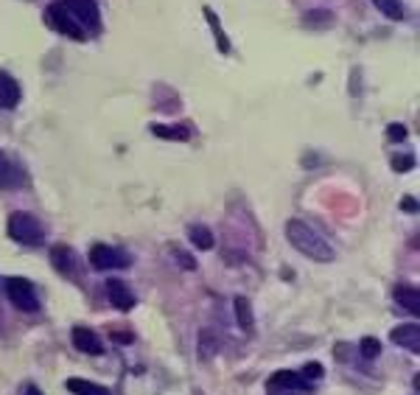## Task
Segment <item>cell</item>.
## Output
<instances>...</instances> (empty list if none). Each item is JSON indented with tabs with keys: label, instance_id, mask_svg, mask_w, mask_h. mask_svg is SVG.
Wrapping results in <instances>:
<instances>
[{
	"label": "cell",
	"instance_id": "cell-1",
	"mask_svg": "<svg viewBox=\"0 0 420 395\" xmlns=\"http://www.w3.org/2000/svg\"><path fill=\"white\" fill-rule=\"evenodd\" d=\"M286 238H289V244L297 250V253H303L306 258L311 261H319V264H328V261H334V247L328 244V241L306 222H300V219H289L286 222Z\"/></svg>",
	"mask_w": 420,
	"mask_h": 395
},
{
	"label": "cell",
	"instance_id": "cell-2",
	"mask_svg": "<svg viewBox=\"0 0 420 395\" xmlns=\"http://www.w3.org/2000/svg\"><path fill=\"white\" fill-rule=\"evenodd\" d=\"M6 230H9V235L14 241H20V244H25V247H40L42 238H45L40 219L31 216V214H25V210H17V214L9 216Z\"/></svg>",
	"mask_w": 420,
	"mask_h": 395
},
{
	"label": "cell",
	"instance_id": "cell-3",
	"mask_svg": "<svg viewBox=\"0 0 420 395\" xmlns=\"http://www.w3.org/2000/svg\"><path fill=\"white\" fill-rule=\"evenodd\" d=\"M45 20H48V25L53 28V31L65 34V37H70V40H76V42L84 40V28L68 14V9H65L62 3H51L48 12H45Z\"/></svg>",
	"mask_w": 420,
	"mask_h": 395
},
{
	"label": "cell",
	"instance_id": "cell-4",
	"mask_svg": "<svg viewBox=\"0 0 420 395\" xmlns=\"http://www.w3.org/2000/svg\"><path fill=\"white\" fill-rule=\"evenodd\" d=\"M65 9H68V14L81 25V28H99V23H101V12H99V3L96 0H59Z\"/></svg>",
	"mask_w": 420,
	"mask_h": 395
},
{
	"label": "cell",
	"instance_id": "cell-5",
	"mask_svg": "<svg viewBox=\"0 0 420 395\" xmlns=\"http://www.w3.org/2000/svg\"><path fill=\"white\" fill-rule=\"evenodd\" d=\"M6 294H9V300L14 303L20 311H37L40 309L37 292H34V286L28 283L25 278H9L6 281Z\"/></svg>",
	"mask_w": 420,
	"mask_h": 395
},
{
	"label": "cell",
	"instance_id": "cell-6",
	"mask_svg": "<svg viewBox=\"0 0 420 395\" xmlns=\"http://www.w3.org/2000/svg\"><path fill=\"white\" fill-rule=\"evenodd\" d=\"M266 390L272 392V395H294V392H306V390H309V381L300 376V373L278 370L272 379H269Z\"/></svg>",
	"mask_w": 420,
	"mask_h": 395
},
{
	"label": "cell",
	"instance_id": "cell-7",
	"mask_svg": "<svg viewBox=\"0 0 420 395\" xmlns=\"http://www.w3.org/2000/svg\"><path fill=\"white\" fill-rule=\"evenodd\" d=\"M90 264H93V269H124L129 266V258L124 253H118L107 244H96L93 250H90Z\"/></svg>",
	"mask_w": 420,
	"mask_h": 395
},
{
	"label": "cell",
	"instance_id": "cell-8",
	"mask_svg": "<svg viewBox=\"0 0 420 395\" xmlns=\"http://www.w3.org/2000/svg\"><path fill=\"white\" fill-rule=\"evenodd\" d=\"M389 340L401 348H406V351H412V353H420V325L417 322L398 325V328H393V333H389Z\"/></svg>",
	"mask_w": 420,
	"mask_h": 395
},
{
	"label": "cell",
	"instance_id": "cell-9",
	"mask_svg": "<svg viewBox=\"0 0 420 395\" xmlns=\"http://www.w3.org/2000/svg\"><path fill=\"white\" fill-rule=\"evenodd\" d=\"M107 294H109V303H112L115 309H121V311L135 309V294L129 292V286H127L124 281L109 278V281H107Z\"/></svg>",
	"mask_w": 420,
	"mask_h": 395
},
{
	"label": "cell",
	"instance_id": "cell-10",
	"mask_svg": "<svg viewBox=\"0 0 420 395\" xmlns=\"http://www.w3.org/2000/svg\"><path fill=\"white\" fill-rule=\"evenodd\" d=\"M51 261H53V269L59 272V275L76 278V255H73L70 247H65V244L51 247Z\"/></svg>",
	"mask_w": 420,
	"mask_h": 395
},
{
	"label": "cell",
	"instance_id": "cell-11",
	"mask_svg": "<svg viewBox=\"0 0 420 395\" xmlns=\"http://www.w3.org/2000/svg\"><path fill=\"white\" fill-rule=\"evenodd\" d=\"M73 345H76V351H81V353H90V356H99L101 351H104V345H101V340H99V333L96 331H90V328H73Z\"/></svg>",
	"mask_w": 420,
	"mask_h": 395
},
{
	"label": "cell",
	"instance_id": "cell-12",
	"mask_svg": "<svg viewBox=\"0 0 420 395\" xmlns=\"http://www.w3.org/2000/svg\"><path fill=\"white\" fill-rule=\"evenodd\" d=\"M17 104H20V84L14 81V76L0 71V110H14Z\"/></svg>",
	"mask_w": 420,
	"mask_h": 395
},
{
	"label": "cell",
	"instance_id": "cell-13",
	"mask_svg": "<svg viewBox=\"0 0 420 395\" xmlns=\"http://www.w3.org/2000/svg\"><path fill=\"white\" fill-rule=\"evenodd\" d=\"M23 186V171L0 151V188H20Z\"/></svg>",
	"mask_w": 420,
	"mask_h": 395
},
{
	"label": "cell",
	"instance_id": "cell-14",
	"mask_svg": "<svg viewBox=\"0 0 420 395\" xmlns=\"http://www.w3.org/2000/svg\"><path fill=\"white\" fill-rule=\"evenodd\" d=\"M395 300L401 303V306L409 311V314H420V292L415 289V286H406V283H401L398 289H395Z\"/></svg>",
	"mask_w": 420,
	"mask_h": 395
},
{
	"label": "cell",
	"instance_id": "cell-15",
	"mask_svg": "<svg viewBox=\"0 0 420 395\" xmlns=\"http://www.w3.org/2000/svg\"><path fill=\"white\" fill-rule=\"evenodd\" d=\"M233 306H235V322H238V328L252 331V328H255V317H252V306H250V300L238 294Z\"/></svg>",
	"mask_w": 420,
	"mask_h": 395
},
{
	"label": "cell",
	"instance_id": "cell-16",
	"mask_svg": "<svg viewBox=\"0 0 420 395\" xmlns=\"http://www.w3.org/2000/svg\"><path fill=\"white\" fill-rule=\"evenodd\" d=\"M73 395H109V390L107 387H101V384H93V381H84V379H68V384H65Z\"/></svg>",
	"mask_w": 420,
	"mask_h": 395
},
{
	"label": "cell",
	"instance_id": "cell-17",
	"mask_svg": "<svg viewBox=\"0 0 420 395\" xmlns=\"http://www.w3.org/2000/svg\"><path fill=\"white\" fill-rule=\"evenodd\" d=\"M188 238H191V244L199 247V250H213V233H210L205 225H191Z\"/></svg>",
	"mask_w": 420,
	"mask_h": 395
},
{
	"label": "cell",
	"instance_id": "cell-18",
	"mask_svg": "<svg viewBox=\"0 0 420 395\" xmlns=\"http://www.w3.org/2000/svg\"><path fill=\"white\" fill-rule=\"evenodd\" d=\"M219 351H222V342L216 340V333L213 331H202L199 333V356L202 359H213Z\"/></svg>",
	"mask_w": 420,
	"mask_h": 395
},
{
	"label": "cell",
	"instance_id": "cell-19",
	"mask_svg": "<svg viewBox=\"0 0 420 395\" xmlns=\"http://www.w3.org/2000/svg\"><path fill=\"white\" fill-rule=\"evenodd\" d=\"M152 132L163 140H188L191 138V129L188 127H166V124H155Z\"/></svg>",
	"mask_w": 420,
	"mask_h": 395
},
{
	"label": "cell",
	"instance_id": "cell-20",
	"mask_svg": "<svg viewBox=\"0 0 420 395\" xmlns=\"http://www.w3.org/2000/svg\"><path fill=\"white\" fill-rule=\"evenodd\" d=\"M205 17H207V23H210V28H213V34H216V45H219V51L222 53H230V40H227V34H224V28L219 25V20H216V14H213V9H205Z\"/></svg>",
	"mask_w": 420,
	"mask_h": 395
},
{
	"label": "cell",
	"instance_id": "cell-21",
	"mask_svg": "<svg viewBox=\"0 0 420 395\" xmlns=\"http://www.w3.org/2000/svg\"><path fill=\"white\" fill-rule=\"evenodd\" d=\"M373 6H378V12L386 14L389 20H404V3L401 0H373Z\"/></svg>",
	"mask_w": 420,
	"mask_h": 395
},
{
	"label": "cell",
	"instance_id": "cell-22",
	"mask_svg": "<svg viewBox=\"0 0 420 395\" xmlns=\"http://www.w3.org/2000/svg\"><path fill=\"white\" fill-rule=\"evenodd\" d=\"M358 353H362L365 359H376L381 353V342L376 337H365L362 342H358Z\"/></svg>",
	"mask_w": 420,
	"mask_h": 395
},
{
	"label": "cell",
	"instance_id": "cell-23",
	"mask_svg": "<svg viewBox=\"0 0 420 395\" xmlns=\"http://www.w3.org/2000/svg\"><path fill=\"white\" fill-rule=\"evenodd\" d=\"M303 379H306V381H311V379H314V381L322 379V364H319V361H309L306 368H303Z\"/></svg>",
	"mask_w": 420,
	"mask_h": 395
},
{
	"label": "cell",
	"instance_id": "cell-24",
	"mask_svg": "<svg viewBox=\"0 0 420 395\" xmlns=\"http://www.w3.org/2000/svg\"><path fill=\"white\" fill-rule=\"evenodd\" d=\"M412 166H415V157H409V155H404V157H401V155H395V157H393V168H395V171H401V174H404V171H409Z\"/></svg>",
	"mask_w": 420,
	"mask_h": 395
},
{
	"label": "cell",
	"instance_id": "cell-25",
	"mask_svg": "<svg viewBox=\"0 0 420 395\" xmlns=\"http://www.w3.org/2000/svg\"><path fill=\"white\" fill-rule=\"evenodd\" d=\"M386 138L398 143V140H404V138H406V129H404L401 124H389V129H386Z\"/></svg>",
	"mask_w": 420,
	"mask_h": 395
},
{
	"label": "cell",
	"instance_id": "cell-26",
	"mask_svg": "<svg viewBox=\"0 0 420 395\" xmlns=\"http://www.w3.org/2000/svg\"><path fill=\"white\" fill-rule=\"evenodd\" d=\"M174 255L179 258V266H183V269H194V266H196V264H194V258H191V255H185V253L174 250Z\"/></svg>",
	"mask_w": 420,
	"mask_h": 395
},
{
	"label": "cell",
	"instance_id": "cell-27",
	"mask_svg": "<svg viewBox=\"0 0 420 395\" xmlns=\"http://www.w3.org/2000/svg\"><path fill=\"white\" fill-rule=\"evenodd\" d=\"M20 395H42V390H37L34 384H28V387H25V390H23Z\"/></svg>",
	"mask_w": 420,
	"mask_h": 395
},
{
	"label": "cell",
	"instance_id": "cell-28",
	"mask_svg": "<svg viewBox=\"0 0 420 395\" xmlns=\"http://www.w3.org/2000/svg\"><path fill=\"white\" fill-rule=\"evenodd\" d=\"M118 342H132V333H112Z\"/></svg>",
	"mask_w": 420,
	"mask_h": 395
},
{
	"label": "cell",
	"instance_id": "cell-29",
	"mask_svg": "<svg viewBox=\"0 0 420 395\" xmlns=\"http://www.w3.org/2000/svg\"><path fill=\"white\" fill-rule=\"evenodd\" d=\"M401 207H404V210H415L417 205H415V199H404V202H401Z\"/></svg>",
	"mask_w": 420,
	"mask_h": 395
}]
</instances>
